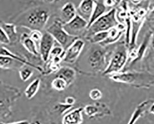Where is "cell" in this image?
Segmentation results:
<instances>
[{"label":"cell","instance_id":"obj_9","mask_svg":"<svg viewBox=\"0 0 154 124\" xmlns=\"http://www.w3.org/2000/svg\"><path fill=\"white\" fill-rule=\"evenodd\" d=\"M107 50L105 49H95L89 57V62L92 68L96 70H101L104 68L105 70L106 68V65L107 64Z\"/></svg>","mask_w":154,"mask_h":124},{"label":"cell","instance_id":"obj_29","mask_svg":"<svg viewBox=\"0 0 154 124\" xmlns=\"http://www.w3.org/2000/svg\"><path fill=\"white\" fill-rule=\"evenodd\" d=\"M0 43L4 45H8L11 43L8 35L1 27H0Z\"/></svg>","mask_w":154,"mask_h":124},{"label":"cell","instance_id":"obj_21","mask_svg":"<svg viewBox=\"0 0 154 124\" xmlns=\"http://www.w3.org/2000/svg\"><path fill=\"white\" fill-rule=\"evenodd\" d=\"M76 75L75 71L71 68L69 67H64L61 68L58 71L57 76L62 77L67 81L68 86L71 84L74 80Z\"/></svg>","mask_w":154,"mask_h":124},{"label":"cell","instance_id":"obj_36","mask_svg":"<svg viewBox=\"0 0 154 124\" xmlns=\"http://www.w3.org/2000/svg\"><path fill=\"white\" fill-rule=\"evenodd\" d=\"M149 112L151 114L154 115V102L152 103V105L150 106Z\"/></svg>","mask_w":154,"mask_h":124},{"label":"cell","instance_id":"obj_16","mask_svg":"<svg viewBox=\"0 0 154 124\" xmlns=\"http://www.w3.org/2000/svg\"><path fill=\"white\" fill-rule=\"evenodd\" d=\"M20 41L24 48L30 54L35 56H38L40 55L37 45L30 38L29 34L26 33L21 34Z\"/></svg>","mask_w":154,"mask_h":124},{"label":"cell","instance_id":"obj_23","mask_svg":"<svg viewBox=\"0 0 154 124\" xmlns=\"http://www.w3.org/2000/svg\"><path fill=\"white\" fill-rule=\"evenodd\" d=\"M51 86L55 90L58 91H63L69 86L67 81L60 76H57L52 81Z\"/></svg>","mask_w":154,"mask_h":124},{"label":"cell","instance_id":"obj_2","mask_svg":"<svg viewBox=\"0 0 154 124\" xmlns=\"http://www.w3.org/2000/svg\"><path fill=\"white\" fill-rule=\"evenodd\" d=\"M116 82L127 84L137 88H149L154 86V74L146 71H127L110 75Z\"/></svg>","mask_w":154,"mask_h":124},{"label":"cell","instance_id":"obj_35","mask_svg":"<svg viewBox=\"0 0 154 124\" xmlns=\"http://www.w3.org/2000/svg\"><path fill=\"white\" fill-rule=\"evenodd\" d=\"M154 8V0H149V10H151Z\"/></svg>","mask_w":154,"mask_h":124},{"label":"cell","instance_id":"obj_38","mask_svg":"<svg viewBox=\"0 0 154 124\" xmlns=\"http://www.w3.org/2000/svg\"><path fill=\"white\" fill-rule=\"evenodd\" d=\"M151 43L152 46L154 49V32L152 33V37H151Z\"/></svg>","mask_w":154,"mask_h":124},{"label":"cell","instance_id":"obj_24","mask_svg":"<svg viewBox=\"0 0 154 124\" xmlns=\"http://www.w3.org/2000/svg\"><path fill=\"white\" fill-rule=\"evenodd\" d=\"M109 35V31L100 32L97 33L90 37L88 38V40L92 43H100L102 41L105 40Z\"/></svg>","mask_w":154,"mask_h":124},{"label":"cell","instance_id":"obj_7","mask_svg":"<svg viewBox=\"0 0 154 124\" xmlns=\"http://www.w3.org/2000/svg\"><path fill=\"white\" fill-rule=\"evenodd\" d=\"M56 42L57 41L53 36L48 32L43 33L38 50L40 56L44 62H46L49 60L51 52L55 46Z\"/></svg>","mask_w":154,"mask_h":124},{"label":"cell","instance_id":"obj_26","mask_svg":"<svg viewBox=\"0 0 154 124\" xmlns=\"http://www.w3.org/2000/svg\"><path fill=\"white\" fill-rule=\"evenodd\" d=\"M19 75L20 79L23 81H28L33 75V71L27 68H23L19 70Z\"/></svg>","mask_w":154,"mask_h":124},{"label":"cell","instance_id":"obj_28","mask_svg":"<svg viewBox=\"0 0 154 124\" xmlns=\"http://www.w3.org/2000/svg\"><path fill=\"white\" fill-rule=\"evenodd\" d=\"M89 97L94 100H100L102 97V94L100 90L98 89H92L89 92Z\"/></svg>","mask_w":154,"mask_h":124},{"label":"cell","instance_id":"obj_8","mask_svg":"<svg viewBox=\"0 0 154 124\" xmlns=\"http://www.w3.org/2000/svg\"><path fill=\"white\" fill-rule=\"evenodd\" d=\"M85 45L84 41L79 38L65 50L63 62L68 63H73L77 60Z\"/></svg>","mask_w":154,"mask_h":124},{"label":"cell","instance_id":"obj_11","mask_svg":"<svg viewBox=\"0 0 154 124\" xmlns=\"http://www.w3.org/2000/svg\"><path fill=\"white\" fill-rule=\"evenodd\" d=\"M152 33L153 32L150 31L147 33L145 37L143 39V41L137 49H131L130 52H129L128 56L131 59V61L132 63L138 62L143 57L147 47L148 46L149 41L151 39Z\"/></svg>","mask_w":154,"mask_h":124},{"label":"cell","instance_id":"obj_18","mask_svg":"<svg viewBox=\"0 0 154 124\" xmlns=\"http://www.w3.org/2000/svg\"><path fill=\"white\" fill-rule=\"evenodd\" d=\"M25 64L8 56H0V67L3 69H20Z\"/></svg>","mask_w":154,"mask_h":124},{"label":"cell","instance_id":"obj_15","mask_svg":"<svg viewBox=\"0 0 154 124\" xmlns=\"http://www.w3.org/2000/svg\"><path fill=\"white\" fill-rule=\"evenodd\" d=\"M83 108H76L64 115L63 119V124H79L83 122L82 112Z\"/></svg>","mask_w":154,"mask_h":124},{"label":"cell","instance_id":"obj_17","mask_svg":"<svg viewBox=\"0 0 154 124\" xmlns=\"http://www.w3.org/2000/svg\"><path fill=\"white\" fill-rule=\"evenodd\" d=\"M95 2L94 9L90 17V20L88 21L87 28L99 18L106 13V6L104 2V0H94Z\"/></svg>","mask_w":154,"mask_h":124},{"label":"cell","instance_id":"obj_27","mask_svg":"<svg viewBox=\"0 0 154 124\" xmlns=\"http://www.w3.org/2000/svg\"><path fill=\"white\" fill-rule=\"evenodd\" d=\"M30 37L33 41L37 44L38 49L40 41L43 37V33H41V31L38 30H31L29 33Z\"/></svg>","mask_w":154,"mask_h":124},{"label":"cell","instance_id":"obj_1","mask_svg":"<svg viewBox=\"0 0 154 124\" xmlns=\"http://www.w3.org/2000/svg\"><path fill=\"white\" fill-rule=\"evenodd\" d=\"M50 15V11L48 8L38 6L31 8L18 15L14 21V23L30 30L41 31L46 26Z\"/></svg>","mask_w":154,"mask_h":124},{"label":"cell","instance_id":"obj_6","mask_svg":"<svg viewBox=\"0 0 154 124\" xmlns=\"http://www.w3.org/2000/svg\"><path fill=\"white\" fill-rule=\"evenodd\" d=\"M88 21L77 14L75 17L67 23L63 24V27L67 33L74 37H79L85 33Z\"/></svg>","mask_w":154,"mask_h":124},{"label":"cell","instance_id":"obj_10","mask_svg":"<svg viewBox=\"0 0 154 124\" xmlns=\"http://www.w3.org/2000/svg\"><path fill=\"white\" fill-rule=\"evenodd\" d=\"M83 110L85 114L90 118L102 117L111 114L110 108L106 104L97 102L94 105H88Z\"/></svg>","mask_w":154,"mask_h":124},{"label":"cell","instance_id":"obj_22","mask_svg":"<svg viewBox=\"0 0 154 124\" xmlns=\"http://www.w3.org/2000/svg\"><path fill=\"white\" fill-rule=\"evenodd\" d=\"M40 84V79L36 78L27 86L25 91V94L27 99H31L36 95L39 89Z\"/></svg>","mask_w":154,"mask_h":124},{"label":"cell","instance_id":"obj_34","mask_svg":"<svg viewBox=\"0 0 154 124\" xmlns=\"http://www.w3.org/2000/svg\"><path fill=\"white\" fill-rule=\"evenodd\" d=\"M44 2L47 4H53L54 3H57L60 0H43Z\"/></svg>","mask_w":154,"mask_h":124},{"label":"cell","instance_id":"obj_13","mask_svg":"<svg viewBox=\"0 0 154 124\" xmlns=\"http://www.w3.org/2000/svg\"><path fill=\"white\" fill-rule=\"evenodd\" d=\"M77 9L74 3L71 2H67L63 5L60 10L59 18L63 24H65L73 19L77 15Z\"/></svg>","mask_w":154,"mask_h":124},{"label":"cell","instance_id":"obj_20","mask_svg":"<svg viewBox=\"0 0 154 124\" xmlns=\"http://www.w3.org/2000/svg\"><path fill=\"white\" fill-rule=\"evenodd\" d=\"M0 56H8L14 59L15 60H17V61L23 63L26 65H28V66H30V67H32V68H36V69L38 70L40 72H43V69L40 67L36 66L35 65L32 64L31 63L29 62L28 61H26L25 59L22 58L21 57L19 56L16 55H14V54L10 52L9 50L6 49L5 47H3V46L1 48Z\"/></svg>","mask_w":154,"mask_h":124},{"label":"cell","instance_id":"obj_39","mask_svg":"<svg viewBox=\"0 0 154 124\" xmlns=\"http://www.w3.org/2000/svg\"><path fill=\"white\" fill-rule=\"evenodd\" d=\"M114 1H115V5H116L119 4L122 0H114Z\"/></svg>","mask_w":154,"mask_h":124},{"label":"cell","instance_id":"obj_25","mask_svg":"<svg viewBox=\"0 0 154 124\" xmlns=\"http://www.w3.org/2000/svg\"><path fill=\"white\" fill-rule=\"evenodd\" d=\"M65 52V50L61 46H54L51 52L49 60H51L53 58L57 56H62L64 59Z\"/></svg>","mask_w":154,"mask_h":124},{"label":"cell","instance_id":"obj_30","mask_svg":"<svg viewBox=\"0 0 154 124\" xmlns=\"http://www.w3.org/2000/svg\"><path fill=\"white\" fill-rule=\"evenodd\" d=\"M49 68L51 72H58L60 69V64L55 63L53 62H50L49 63Z\"/></svg>","mask_w":154,"mask_h":124},{"label":"cell","instance_id":"obj_14","mask_svg":"<svg viewBox=\"0 0 154 124\" xmlns=\"http://www.w3.org/2000/svg\"><path fill=\"white\" fill-rule=\"evenodd\" d=\"M94 0H82L77 8L78 14L89 21L94 9Z\"/></svg>","mask_w":154,"mask_h":124},{"label":"cell","instance_id":"obj_37","mask_svg":"<svg viewBox=\"0 0 154 124\" xmlns=\"http://www.w3.org/2000/svg\"><path fill=\"white\" fill-rule=\"evenodd\" d=\"M21 124V123H28V121L26 120H21V121H17V122H12V123H8V124Z\"/></svg>","mask_w":154,"mask_h":124},{"label":"cell","instance_id":"obj_33","mask_svg":"<svg viewBox=\"0 0 154 124\" xmlns=\"http://www.w3.org/2000/svg\"><path fill=\"white\" fill-rule=\"evenodd\" d=\"M104 2L106 6H112L115 4V2L113 1V0H104Z\"/></svg>","mask_w":154,"mask_h":124},{"label":"cell","instance_id":"obj_31","mask_svg":"<svg viewBox=\"0 0 154 124\" xmlns=\"http://www.w3.org/2000/svg\"><path fill=\"white\" fill-rule=\"evenodd\" d=\"M147 19L148 21H154V8L150 10V12L147 16Z\"/></svg>","mask_w":154,"mask_h":124},{"label":"cell","instance_id":"obj_4","mask_svg":"<svg viewBox=\"0 0 154 124\" xmlns=\"http://www.w3.org/2000/svg\"><path fill=\"white\" fill-rule=\"evenodd\" d=\"M129 52L127 46L121 43L116 46L109 60L108 65L103 72L104 75H112L120 72L128 61Z\"/></svg>","mask_w":154,"mask_h":124},{"label":"cell","instance_id":"obj_5","mask_svg":"<svg viewBox=\"0 0 154 124\" xmlns=\"http://www.w3.org/2000/svg\"><path fill=\"white\" fill-rule=\"evenodd\" d=\"M63 24L60 18L56 19L47 28L46 31L51 34L57 42L66 50L75 40L79 37L72 36L67 33L63 28Z\"/></svg>","mask_w":154,"mask_h":124},{"label":"cell","instance_id":"obj_12","mask_svg":"<svg viewBox=\"0 0 154 124\" xmlns=\"http://www.w3.org/2000/svg\"><path fill=\"white\" fill-rule=\"evenodd\" d=\"M154 102V100L149 99L141 102L137 107L136 108H135L130 119L129 120L128 124H134L136 123L138 119L143 116L146 112L149 111L150 106Z\"/></svg>","mask_w":154,"mask_h":124},{"label":"cell","instance_id":"obj_19","mask_svg":"<svg viewBox=\"0 0 154 124\" xmlns=\"http://www.w3.org/2000/svg\"><path fill=\"white\" fill-rule=\"evenodd\" d=\"M17 26L14 23H6L1 21V27L3 29L6 34L8 35L11 43H15L18 40V35L17 33Z\"/></svg>","mask_w":154,"mask_h":124},{"label":"cell","instance_id":"obj_32","mask_svg":"<svg viewBox=\"0 0 154 124\" xmlns=\"http://www.w3.org/2000/svg\"><path fill=\"white\" fill-rule=\"evenodd\" d=\"M65 101H66V103L67 105L72 106L73 104H74L75 102V100L74 98L69 97L66 98Z\"/></svg>","mask_w":154,"mask_h":124},{"label":"cell","instance_id":"obj_3","mask_svg":"<svg viewBox=\"0 0 154 124\" xmlns=\"http://www.w3.org/2000/svg\"><path fill=\"white\" fill-rule=\"evenodd\" d=\"M119 24L116 17V9L112 8L100 16L87 28L85 32L86 39L97 33L109 31Z\"/></svg>","mask_w":154,"mask_h":124}]
</instances>
